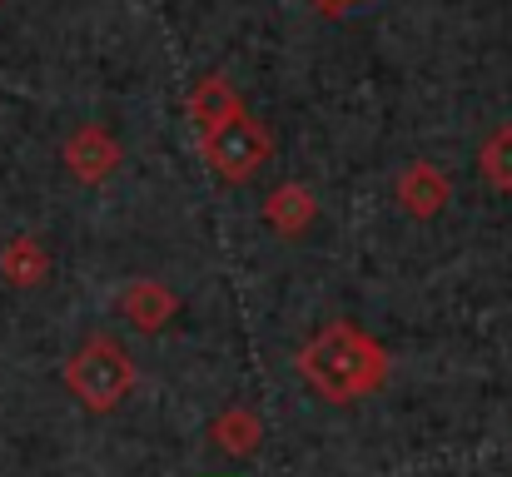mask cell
I'll list each match as a JSON object with an SVG mask.
<instances>
[{
	"instance_id": "cell-6",
	"label": "cell",
	"mask_w": 512,
	"mask_h": 477,
	"mask_svg": "<svg viewBox=\"0 0 512 477\" xmlns=\"http://www.w3.org/2000/svg\"><path fill=\"white\" fill-rule=\"evenodd\" d=\"M174 309H179V299H174L170 284H160V279H135L120 294V314L130 318L135 333H160L174 318Z\"/></svg>"
},
{
	"instance_id": "cell-5",
	"label": "cell",
	"mask_w": 512,
	"mask_h": 477,
	"mask_svg": "<svg viewBox=\"0 0 512 477\" xmlns=\"http://www.w3.org/2000/svg\"><path fill=\"white\" fill-rule=\"evenodd\" d=\"M448 199H453V184H448V174H443L438 164L413 159V164L398 174V204H403V214H413V219H438V214L448 209Z\"/></svg>"
},
{
	"instance_id": "cell-10",
	"label": "cell",
	"mask_w": 512,
	"mask_h": 477,
	"mask_svg": "<svg viewBox=\"0 0 512 477\" xmlns=\"http://www.w3.org/2000/svg\"><path fill=\"white\" fill-rule=\"evenodd\" d=\"M0 279L10 289H35L50 279V254L35 234H15L5 249H0Z\"/></svg>"
},
{
	"instance_id": "cell-7",
	"label": "cell",
	"mask_w": 512,
	"mask_h": 477,
	"mask_svg": "<svg viewBox=\"0 0 512 477\" xmlns=\"http://www.w3.org/2000/svg\"><path fill=\"white\" fill-rule=\"evenodd\" d=\"M239 115H249V110H244L239 90H234L224 75H204V80L189 90V120L199 125V135H209V130L239 120Z\"/></svg>"
},
{
	"instance_id": "cell-8",
	"label": "cell",
	"mask_w": 512,
	"mask_h": 477,
	"mask_svg": "<svg viewBox=\"0 0 512 477\" xmlns=\"http://www.w3.org/2000/svg\"><path fill=\"white\" fill-rule=\"evenodd\" d=\"M319 219V204H314V194H309V184H279L274 194H269V204H264V224L269 229H279L284 239H294V234H304L309 224Z\"/></svg>"
},
{
	"instance_id": "cell-12",
	"label": "cell",
	"mask_w": 512,
	"mask_h": 477,
	"mask_svg": "<svg viewBox=\"0 0 512 477\" xmlns=\"http://www.w3.org/2000/svg\"><path fill=\"white\" fill-rule=\"evenodd\" d=\"M314 5H319L324 15H343L348 5H363V0H314Z\"/></svg>"
},
{
	"instance_id": "cell-4",
	"label": "cell",
	"mask_w": 512,
	"mask_h": 477,
	"mask_svg": "<svg viewBox=\"0 0 512 477\" xmlns=\"http://www.w3.org/2000/svg\"><path fill=\"white\" fill-rule=\"evenodd\" d=\"M60 159L65 169L80 179V184H105L115 169H120V140L105 130V125H80L65 145H60Z\"/></svg>"
},
{
	"instance_id": "cell-3",
	"label": "cell",
	"mask_w": 512,
	"mask_h": 477,
	"mask_svg": "<svg viewBox=\"0 0 512 477\" xmlns=\"http://www.w3.org/2000/svg\"><path fill=\"white\" fill-rule=\"evenodd\" d=\"M199 150H204L209 169H214L219 179L244 184V179H254V174L264 169V159L274 155V135H269L254 115H239V120L209 130V135L199 140Z\"/></svg>"
},
{
	"instance_id": "cell-2",
	"label": "cell",
	"mask_w": 512,
	"mask_h": 477,
	"mask_svg": "<svg viewBox=\"0 0 512 477\" xmlns=\"http://www.w3.org/2000/svg\"><path fill=\"white\" fill-rule=\"evenodd\" d=\"M65 388H70V398L85 413H115L130 398V388H135V363L110 333H95V338H85L70 353Z\"/></svg>"
},
{
	"instance_id": "cell-9",
	"label": "cell",
	"mask_w": 512,
	"mask_h": 477,
	"mask_svg": "<svg viewBox=\"0 0 512 477\" xmlns=\"http://www.w3.org/2000/svg\"><path fill=\"white\" fill-rule=\"evenodd\" d=\"M209 443L229 458H254L259 443H264V418L254 408H224L214 423H209Z\"/></svg>"
},
{
	"instance_id": "cell-11",
	"label": "cell",
	"mask_w": 512,
	"mask_h": 477,
	"mask_svg": "<svg viewBox=\"0 0 512 477\" xmlns=\"http://www.w3.org/2000/svg\"><path fill=\"white\" fill-rule=\"evenodd\" d=\"M478 169H483V179H488L493 189L512 194V125H498V130L483 140V150H478Z\"/></svg>"
},
{
	"instance_id": "cell-1",
	"label": "cell",
	"mask_w": 512,
	"mask_h": 477,
	"mask_svg": "<svg viewBox=\"0 0 512 477\" xmlns=\"http://www.w3.org/2000/svg\"><path fill=\"white\" fill-rule=\"evenodd\" d=\"M294 368L324 403H358L388 383V348L358 323L334 318L299 348Z\"/></svg>"
}]
</instances>
